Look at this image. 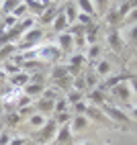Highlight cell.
<instances>
[{"instance_id": "cell-16", "label": "cell", "mask_w": 137, "mask_h": 145, "mask_svg": "<svg viewBox=\"0 0 137 145\" xmlns=\"http://www.w3.org/2000/svg\"><path fill=\"white\" fill-rule=\"evenodd\" d=\"M88 98H90L92 106H102V104H106V96H104V90H100V88H94V90H90Z\"/></svg>"}, {"instance_id": "cell-10", "label": "cell", "mask_w": 137, "mask_h": 145, "mask_svg": "<svg viewBox=\"0 0 137 145\" xmlns=\"http://www.w3.org/2000/svg\"><path fill=\"white\" fill-rule=\"evenodd\" d=\"M8 82H10L12 88H16V90L21 88V90H23L25 86L31 82V76H29L27 72H23V70H21V72H16V74H12V76H8Z\"/></svg>"}, {"instance_id": "cell-36", "label": "cell", "mask_w": 137, "mask_h": 145, "mask_svg": "<svg viewBox=\"0 0 137 145\" xmlns=\"http://www.w3.org/2000/svg\"><path fill=\"white\" fill-rule=\"evenodd\" d=\"M84 80H86V88L94 90L96 84H98V76H96V74H88V76H84Z\"/></svg>"}, {"instance_id": "cell-12", "label": "cell", "mask_w": 137, "mask_h": 145, "mask_svg": "<svg viewBox=\"0 0 137 145\" xmlns=\"http://www.w3.org/2000/svg\"><path fill=\"white\" fill-rule=\"evenodd\" d=\"M94 74L98 76V78H109L113 74V63L106 61V59H98L96 61V67H94Z\"/></svg>"}, {"instance_id": "cell-47", "label": "cell", "mask_w": 137, "mask_h": 145, "mask_svg": "<svg viewBox=\"0 0 137 145\" xmlns=\"http://www.w3.org/2000/svg\"><path fill=\"white\" fill-rule=\"evenodd\" d=\"M60 2H64V0H51V4H60Z\"/></svg>"}, {"instance_id": "cell-19", "label": "cell", "mask_w": 137, "mask_h": 145, "mask_svg": "<svg viewBox=\"0 0 137 145\" xmlns=\"http://www.w3.org/2000/svg\"><path fill=\"white\" fill-rule=\"evenodd\" d=\"M76 6L80 8V12H84V14H90V16L96 14V8L92 4V0H76Z\"/></svg>"}, {"instance_id": "cell-25", "label": "cell", "mask_w": 137, "mask_h": 145, "mask_svg": "<svg viewBox=\"0 0 137 145\" xmlns=\"http://www.w3.org/2000/svg\"><path fill=\"white\" fill-rule=\"evenodd\" d=\"M14 53H16V45H12V43L0 47V59H4V61H6L10 55H14Z\"/></svg>"}, {"instance_id": "cell-17", "label": "cell", "mask_w": 137, "mask_h": 145, "mask_svg": "<svg viewBox=\"0 0 137 145\" xmlns=\"http://www.w3.org/2000/svg\"><path fill=\"white\" fill-rule=\"evenodd\" d=\"M43 90H45V86L43 84H35V82H29L25 88H23L25 96H29V98H33V96H41Z\"/></svg>"}, {"instance_id": "cell-3", "label": "cell", "mask_w": 137, "mask_h": 145, "mask_svg": "<svg viewBox=\"0 0 137 145\" xmlns=\"http://www.w3.org/2000/svg\"><path fill=\"white\" fill-rule=\"evenodd\" d=\"M106 45H111V49L117 51V53L123 51L125 39H123V35H121V31H119L117 27H111L109 31H106Z\"/></svg>"}, {"instance_id": "cell-9", "label": "cell", "mask_w": 137, "mask_h": 145, "mask_svg": "<svg viewBox=\"0 0 137 145\" xmlns=\"http://www.w3.org/2000/svg\"><path fill=\"white\" fill-rule=\"evenodd\" d=\"M74 35L70 31H64V33H57V47L60 51H72L74 49Z\"/></svg>"}, {"instance_id": "cell-6", "label": "cell", "mask_w": 137, "mask_h": 145, "mask_svg": "<svg viewBox=\"0 0 137 145\" xmlns=\"http://www.w3.org/2000/svg\"><path fill=\"white\" fill-rule=\"evenodd\" d=\"M55 133H57V123H55L53 119H49L41 129H39V133H37V141L45 143V141L53 139V137H55Z\"/></svg>"}, {"instance_id": "cell-28", "label": "cell", "mask_w": 137, "mask_h": 145, "mask_svg": "<svg viewBox=\"0 0 137 145\" xmlns=\"http://www.w3.org/2000/svg\"><path fill=\"white\" fill-rule=\"evenodd\" d=\"M68 106H70V104H68V100H66V96H60V98L55 100V106H53V112H55V114H57V112H68V110H70V108H68Z\"/></svg>"}, {"instance_id": "cell-38", "label": "cell", "mask_w": 137, "mask_h": 145, "mask_svg": "<svg viewBox=\"0 0 137 145\" xmlns=\"http://www.w3.org/2000/svg\"><path fill=\"white\" fill-rule=\"evenodd\" d=\"M76 23L82 25V27H88V25H92V16H90V14H84V12H78Z\"/></svg>"}, {"instance_id": "cell-15", "label": "cell", "mask_w": 137, "mask_h": 145, "mask_svg": "<svg viewBox=\"0 0 137 145\" xmlns=\"http://www.w3.org/2000/svg\"><path fill=\"white\" fill-rule=\"evenodd\" d=\"M53 29H55V33H64V31H68V27H70V23H68V18H66V14H64V10H60L57 12V16L53 18Z\"/></svg>"}, {"instance_id": "cell-40", "label": "cell", "mask_w": 137, "mask_h": 145, "mask_svg": "<svg viewBox=\"0 0 137 145\" xmlns=\"http://www.w3.org/2000/svg\"><path fill=\"white\" fill-rule=\"evenodd\" d=\"M117 21H123V18H121V14L117 12V10H111L109 14H106V23H109L111 27H115V25H117Z\"/></svg>"}, {"instance_id": "cell-45", "label": "cell", "mask_w": 137, "mask_h": 145, "mask_svg": "<svg viewBox=\"0 0 137 145\" xmlns=\"http://www.w3.org/2000/svg\"><path fill=\"white\" fill-rule=\"evenodd\" d=\"M129 119H135L137 121V104H133L131 108H129Z\"/></svg>"}, {"instance_id": "cell-48", "label": "cell", "mask_w": 137, "mask_h": 145, "mask_svg": "<svg viewBox=\"0 0 137 145\" xmlns=\"http://www.w3.org/2000/svg\"><path fill=\"white\" fill-rule=\"evenodd\" d=\"M0 4H2V0H0Z\"/></svg>"}, {"instance_id": "cell-13", "label": "cell", "mask_w": 137, "mask_h": 145, "mask_svg": "<svg viewBox=\"0 0 137 145\" xmlns=\"http://www.w3.org/2000/svg\"><path fill=\"white\" fill-rule=\"evenodd\" d=\"M86 117H88V121H96V123H106V114L102 112V110H98V106H92V104H88V108H86Z\"/></svg>"}, {"instance_id": "cell-49", "label": "cell", "mask_w": 137, "mask_h": 145, "mask_svg": "<svg viewBox=\"0 0 137 145\" xmlns=\"http://www.w3.org/2000/svg\"><path fill=\"white\" fill-rule=\"evenodd\" d=\"M0 47H2V43H0Z\"/></svg>"}, {"instance_id": "cell-29", "label": "cell", "mask_w": 137, "mask_h": 145, "mask_svg": "<svg viewBox=\"0 0 137 145\" xmlns=\"http://www.w3.org/2000/svg\"><path fill=\"white\" fill-rule=\"evenodd\" d=\"M53 121L57 123V127H62V125H70V121H72V112H70V110H68V112H57Z\"/></svg>"}, {"instance_id": "cell-46", "label": "cell", "mask_w": 137, "mask_h": 145, "mask_svg": "<svg viewBox=\"0 0 137 145\" xmlns=\"http://www.w3.org/2000/svg\"><path fill=\"white\" fill-rule=\"evenodd\" d=\"M80 145H94V143H90V141H82Z\"/></svg>"}, {"instance_id": "cell-43", "label": "cell", "mask_w": 137, "mask_h": 145, "mask_svg": "<svg viewBox=\"0 0 137 145\" xmlns=\"http://www.w3.org/2000/svg\"><path fill=\"white\" fill-rule=\"evenodd\" d=\"M127 82H129V86H131V92L137 96V76H129Z\"/></svg>"}, {"instance_id": "cell-31", "label": "cell", "mask_w": 137, "mask_h": 145, "mask_svg": "<svg viewBox=\"0 0 137 145\" xmlns=\"http://www.w3.org/2000/svg\"><path fill=\"white\" fill-rule=\"evenodd\" d=\"M41 98L55 102L57 98H60V90H55V88H45V90H43V94H41Z\"/></svg>"}, {"instance_id": "cell-41", "label": "cell", "mask_w": 137, "mask_h": 145, "mask_svg": "<svg viewBox=\"0 0 137 145\" xmlns=\"http://www.w3.org/2000/svg\"><path fill=\"white\" fill-rule=\"evenodd\" d=\"M123 21H125V23H129V25H135V23H137V8H133V10L127 14Z\"/></svg>"}, {"instance_id": "cell-2", "label": "cell", "mask_w": 137, "mask_h": 145, "mask_svg": "<svg viewBox=\"0 0 137 145\" xmlns=\"http://www.w3.org/2000/svg\"><path fill=\"white\" fill-rule=\"evenodd\" d=\"M33 55L37 61H45V63H53L62 57V51L55 43H47V45H39L33 49Z\"/></svg>"}, {"instance_id": "cell-35", "label": "cell", "mask_w": 137, "mask_h": 145, "mask_svg": "<svg viewBox=\"0 0 137 145\" xmlns=\"http://www.w3.org/2000/svg\"><path fill=\"white\" fill-rule=\"evenodd\" d=\"M127 39H129L131 45H137V23L127 29Z\"/></svg>"}, {"instance_id": "cell-7", "label": "cell", "mask_w": 137, "mask_h": 145, "mask_svg": "<svg viewBox=\"0 0 137 145\" xmlns=\"http://www.w3.org/2000/svg\"><path fill=\"white\" fill-rule=\"evenodd\" d=\"M88 127H92V123L88 121L86 114H72V121H70V129L72 133H82Z\"/></svg>"}, {"instance_id": "cell-23", "label": "cell", "mask_w": 137, "mask_h": 145, "mask_svg": "<svg viewBox=\"0 0 137 145\" xmlns=\"http://www.w3.org/2000/svg\"><path fill=\"white\" fill-rule=\"evenodd\" d=\"M18 4H21V0H2V4H0V12H2V14H10Z\"/></svg>"}, {"instance_id": "cell-5", "label": "cell", "mask_w": 137, "mask_h": 145, "mask_svg": "<svg viewBox=\"0 0 137 145\" xmlns=\"http://www.w3.org/2000/svg\"><path fill=\"white\" fill-rule=\"evenodd\" d=\"M102 112L106 114V117H111L115 123H123V125H129V114H127L125 110H121L119 106H113V104H102Z\"/></svg>"}, {"instance_id": "cell-22", "label": "cell", "mask_w": 137, "mask_h": 145, "mask_svg": "<svg viewBox=\"0 0 137 145\" xmlns=\"http://www.w3.org/2000/svg\"><path fill=\"white\" fill-rule=\"evenodd\" d=\"M64 14H66V18H68V23H76V18H78V6L74 4V2H70L66 8H64Z\"/></svg>"}, {"instance_id": "cell-32", "label": "cell", "mask_w": 137, "mask_h": 145, "mask_svg": "<svg viewBox=\"0 0 137 145\" xmlns=\"http://www.w3.org/2000/svg\"><path fill=\"white\" fill-rule=\"evenodd\" d=\"M16 23H18V18H14L12 14H4V21H2V31H8V29H12Z\"/></svg>"}, {"instance_id": "cell-14", "label": "cell", "mask_w": 137, "mask_h": 145, "mask_svg": "<svg viewBox=\"0 0 137 145\" xmlns=\"http://www.w3.org/2000/svg\"><path fill=\"white\" fill-rule=\"evenodd\" d=\"M127 78H129V76H125V74H111L109 78H106V82L100 86V90H111V88H115L117 84H121Z\"/></svg>"}, {"instance_id": "cell-34", "label": "cell", "mask_w": 137, "mask_h": 145, "mask_svg": "<svg viewBox=\"0 0 137 145\" xmlns=\"http://www.w3.org/2000/svg\"><path fill=\"white\" fill-rule=\"evenodd\" d=\"M109 2H111V0H92V4H94L96 10H98V14H104V12H106Z\"/></svg>"}, {"instance_id": "cell-1", "label": "cell", "mask_w": 137, "mask_h": 145, "mask_svg": "<svg viewBox=\"0 0 137 145\" xmlns=\"http://www.w3.org/2000/svg\"><path fill=\"white\" fill-rule=\"evenodd\" d=\"M43 29H39V27H33V29H29V31L21 37V43L16 45V53L18 51H31L35 49V47H39V43H41L43 39Z\"/></svg>"}, {"instance_id": "cell-30", "label": "cell", "mask_w": 137, "mask_h": 145, "mask_svg": "<svg viewBox=\"0 0 137 145\" xmlns=\"http://www.w3.org/2000/svg\"><path fill=\"white\" fill-rule=\"evenodd\" d=\"M72 90H78V92H84L86 90L84 76H76V78H72Z\"/></svg>"}, {"instance_id": "cell-44", "label": "cell", "mask_w": 137, "mask_h": 145, "mask_svg": "<svg viewBox=\"0 0 137 145\" xmlns=\"http://www.w3.org/2000/svg\"><path fill=\"white\" fill-rule=\"evenodd\" d=\"M8 145H27V139H23V137H14V139H10V143Z\"/></svg>"}, {"instance_id": "cell-42", "label": "cell", "mask_w": 137, "mask_h": 145, "mask_svg": "<svg viewBox=\"0 0 137 145\" xmlns=\"http://www.w3.org/2000/svg\"><path fill=\"white\" fill-rule=\"evenodd\" d=\"M10 135H8V131L6 129H2V131H0V145H8V143H10Z\"/></svg>"}, {"instance_id": "cell-33", "label": "cell", "mask_w": 137, "mask_h": 145, "mask_svg": "<svg viewBox=\"0 0 137 145\" xmlns=\"http://www.w3.org/2000/svg\"><path fill=\"white\" fill-rule=\"evenodd\" d=\"M27 12H29V8H27V4L25 2H21V4H18L16 8H14V10L10 12L14 18H23V16H27Z\"/></svg>"}, {"instance_id": "cell-39", "label": "cell", "mask_w": 137, "mask_h": 145, "mask_svg": "<svg viewBox=\"0 0 137 145\" xmlns=\"http://www.w3.org/2000/svg\"><path fill=\"white\" fill-rule=\"evenodd\" d=\"M72 106H74V110H72L74 114H84L86 108H88V102H86V100H80V102H76V104H72Z\"/></svg>"}, {"instance_id": "cell-11", "label": "cell", "mask_w": 137, "mask_h": 145, "mask_svg": "<svg viewBox=\"0 0 137 145\" xmlns=\"http://www.w3.org/2000/svg\"><path fill=\"white\" fill-rule=\"evenodd\" d=\"M72 137H74V133H72V129H70V125H62V127H57V133H55L53 141H55L57 145H64V143H70Z\"/></svg>"}, {"instance_id": "cell-37", "label": "cell", "mask_w": 137, "mask_h": 145, "mask_svg": "<svg viewBox=\"0 0 137 145\" xmlns=\"http://www.w3.org/2000/svg\"><path fill=\"white\" fill-rule=\"evenodd\" d=\"M100 55V45H90V49H88V55H86V59H90V61H96V57Z\"/></svg>"}, {"instance_id": "cell-20", "label": "cell", "mask_w": 137, "mask_h": 145, "mask_svg": "<svg viewBox=\"0 0 137 145\" xmlns=\"http://www.w3.org/2000/svg\"><path fill=\"white\" fill-rule=\"evenodd\" d=\"M84 35H86V43L88 45H96V35H98V25H88L84 29Z\"/></svg>"}, {"instance_id": "cell-21", "label": "cell", "mask_w": 137, "mask_h": 145, "mask_svg": "<svg viewBox=\"0 0 137 145\" xmlns=\"http://www.w3.org/2000/svg\"><path fill=\"white\" fill-rule=\"evenodd\" d=\"M53 106H55V102H51V100H45V98H39V102H37V112H41V114H47V112H53Z\"/></svg>"}, {"instance_id": "cell-26", "label": "cell", "mask_w": 137, "mask_h": 145, "mask_svg": "<svg viewBox=\"0 0 137 145\" xmlns=\"http://www.w3.org/2000/svg\"><path fill=\"white\" fill-rule=\"evenodd\" d=\"M4 74H8V76H12V74H16V72H21V65H18L14 59H6L4 61V70H2Z\"/></svg>"}, {"instance_id": "cell-24", "label": "cell", "mask_w": 137, "mask_h": 145, "mask_svg": "<svg viewBox=\"0 0 137 145\" xmlns=\"http://www.w3.org/2000/svg\"><path fill=\"white\" fill-rule=\"evenodd\" d=\"M57 12H60V10H57V6L51 4V6L45 10V14L41 16V23H43V25H45V23H53V18L57 16Z\"/></svg>"}, {"instance_id": "cell-4", "label": "cell", "mask_w": 137, "mask_h": 145, "mask_svg": "<svg viewBox=\"0 0 137 145\" xmlns=\"http://www.w3.org/2000/svg\"><path fill=\"white\" fill-rule=\"evenodd\" d=\"M111 94L115 96V100H119V102H123V104H129L131 96H133L131 86H129V82H127V80H123L121 84H117L115 88H111Z\"/></svg>"}, {"instance_id": "cell-8", "label": "cell", "mask_w": 137, "mask_h": 145, "mask_svg": "<svg viewBox=\"0 0 137 145\" xmlns=\"http://www.w3.org/2000/svg\"><path fill=\"white\" fill-rule=\"evenodd\" d=\"M86 63V55L84 53H76L70 57V63H68V70H70V76L76 78V76H80V67Z\"/></svg>"}, {"instance_id": "cell-27", "label": "cell", "mask_w": 137, "mask_h": 145, "mask_svg": "<svg viewBox=\"0 0 137 145\" xmlns=\"http://www.w3.org/2000/svg\"><path fill=\"white\" fill-rule=\"evenodd\" d=\"M66 100H68V104H76V102L84 100V94H82V92H78V90H68Z\"/></svg>"}, {"instance_id": "cell-18", "label": "cell", "mask_w": 137, "mask_h": 145, "mask_svg": "<svg viewBox=\"0 0 137 145\" xmlns=\"http://www.w3.org/2000/svg\"><path fill=\"white\" fill-rule=\"evenodd\" d=\"M45 123H47V119H45V114H41V112H35V114L29 117V127H31V129H37L39 131Z\"/></svg>"}]
</instances>
